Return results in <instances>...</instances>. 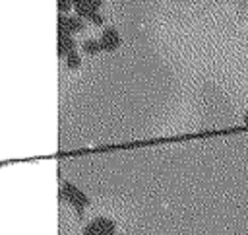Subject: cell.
<instances>
[{"mask_svg":"<svg viewBox=\"0 0 248 235\" xmlns=\"http://www.w3.org/2000/svg\"><path fill=\"white\" fill-rule=\"evenodd\" d=\"M60 194H62V198H64L66 202H70L78 212H83V208H87V204H89L87 196H85L78 186H74V185H70V183H64V185H62Z\"/></svg>","mask_w":248,"mask_h":235,"instance_id":"cell-1","label":"cell"},{"mask_svg":"<svg viewBox=\"0 0 248 235\" xmlns=\"http://www.w3.org/2000/svg\"><path fill=\"white\" fill-rule=\"evenodd\" d=\"M83 235H116V227H114V221L112 219L99 216V218L91 219L85 225Z\"/></svg>","mask_w":248,"mask_h":235,"instance_id":"cell-2","label":"cell"},{"mask_svg":"<svg viewBox=\"0 0 248 235\" xmlns=\"http://www.w3.org/2000/svg\"><path fill=\"white\" fill-rule=\"evenodd\" d=\"M83 29V23L79 17H68V16H60L58 17V33H64V35H72L76 31H81Z\"/></svg>","mask_w":248,"mask_h":235,"instance_id":"cell-3","label":"cell"},{"mask_svg":"<svg viewBox=\"0 0 248 235\" xmlns=\"http://www.w3.org/2000/svg\"><path fill=\"white\" fill-rule=\"evenodd\" d=\"M72 4L76 6V10L81 17H91L99 12L101 0H72Z\"/></svg>","mask_w":248,"mask_h":235,"instance_id":"cell-4","label":"cell"},{"mask_svg":"<svg viewBox=\"0 0 248 235\" xmlns=\"http://www.w3.org/2000/svg\"><path fill=\"white\" fill-rule=\"evenodd\" d=\"M99 45H101L103 50H112V49H116L120 45V37L112 27H108V29L103 31V35L99 39Z\"/></svg>","mask_w":248,"mask_h":235,"instance_id":"cell-5","label":"cell"},{"mask_svg":"<svg viewBox=\"0 0 248 235\" xmlns=\"http://www.w3.org/2000/svg\"><path fill=\"white\" fill-rule=\"evenodd\" d=\"M76 43H74V39L70 37V35H64V33H58V54L60 56H68L70 52H74L76 49Z\"/></svg>","mask_w":248,"mask_h":235,"instance_id":"cell-6","label":"cell"},{"mask_svg":"<svg viewBox=\"0 0 248 235\" xmlns=\"http://www.w3.org/2000/svg\"><path fill=\"white\" fill-rule=\"evenodd\" d=\"M81 50H83V52H87V54H97V52L101 50V45H99V41L89 39V41H83Z\"/></svg>","mask_w":248,"mask_h":235,"instance_id":"cell-7","label":"cell"},{"mask_svg":"<svg viewBox=\"0 0 248 235\" xmlns=\"http://www.w3.org/2000/svg\"><path fill=\"white\" fill-rule=\"evenodd\" d=\"M79 64H81V58H79V54H78L76 50H74V52H70V54L66 56V66H68V68H72V70H74V68H78Z\"/></svg>","mask_w":248,"mask_h":235,"instance_id":"cell-8","label":"cell"},{"mask_svg":"<svg viewBox=\"0 0 248 235\" xmlns=\"http://www.w3.org/2000/svg\"><path fill=\"white\" fill-rule=\"evenodd\" d=\"M89 19H91L93 23H97V25H99V23H103V19H101V16H99V14H95V16H91Z\"/></svg>","mask_w":248,"mask_h":235,"instance_id":"cell-9","label":"cell"},{"mask_svg":"<svg viewBox=\"0 0 248 235\" xmlns=\"http://www.w3.org/2000/svg\"><path fill=\"white\" fill-rule=\"evenodd\" d=\"M244 124H248V113L244 115Z\"/></svg>","mask_w":248,"mask_h":235,"instance_id":"cell-10","label":"cell"}]
</instances>
